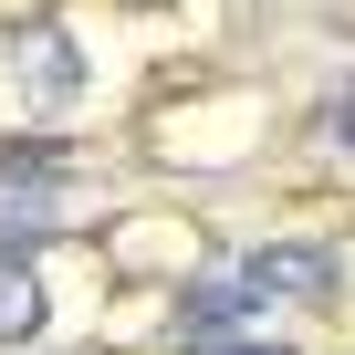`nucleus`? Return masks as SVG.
<instances>
[{"label": "nucleus", "mask_w": 355, "mask_h": 355, "mask_svg": "<svg viewBox=\"0 0 355 355\" xmlns=\"http://www.w3.org/2000/svg\"><path fill=\"white\" fill-rule=\"evenodd\" d=\"M73 220V199H63V178L42 167V157H0V261H21L32 241H53Z\"/></svg>", "instance_id": "1"}, {"label": "nucleus", "mask_w": 355, "mask_h": 355, "mask_svg": "<svg viewBox=\"0 0 355 355\" xmlns=\"http://www.w3.org/2000/svg\"><path fill=\"white\" fill-rule=\"evenodd\" d=\"M11 63H21V84H32V115H42V125H53V115L73 105V84H84L63 32H21V42H11Z\"/></svg>", "instance_id": "2"}, {"label": "nucleus", "mask_w": 355, "mask_h": 355, "mask_svg": "<svg viewBox=\"0 0 355 355\" xmlns=\"http://www.w3.org/2000/svg\"><path fill=\"white\" fill-rule=\"evenodd\" d=\"M251 282H261V303L272 293H324L334 282V251H303V241H282V251H261V261H241Z\"/></svg>", "instance_id": "3"}, {"label": "nucleus", "mask_w": 355, "mask_h": 355, "mask_svg": "<svg viewBox=\"0 0 355 355\" xmlns=\"http://www.w3.org/2000/svg\"><path fill=\"white\" fill-rule=\"evenodd\" d=\"M251 313H261V282L251 272H209L189 293V324H251Z\"/></svg>", "instance_id": "4"}, {"label": "nucleus", "mask_w": 355, "mask_h": 355, "mask_svg": "<svg viewBox=\"0 0 355 355\" xmlns=\"http://www.w3.org/2000/svg\"><path fill=\"white\" fill-rule=\"evenodd\" d=\"M32 324H42V282H32L21 261H0V345H21Z\"/></svg>", "instance_id": "5"}, {"label": "nucleus", "mask_w": 355, "mask_h": 355, "mask_svg": "<svg viewBox=\"0 0 355 355\" xmlns=\"http://www.w3.org/2000/svg\"><path fill=\"white\" fill-rule=\"evenodd\" d=\"M199 355H282V345H199Z\"/></svg>", "instance_id": "6"}]
</instances>
